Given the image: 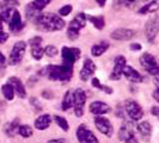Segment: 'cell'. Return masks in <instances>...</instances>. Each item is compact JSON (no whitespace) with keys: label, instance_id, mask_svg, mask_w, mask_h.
Instances as JSON below:
<instances>
[{"label":"cell","instance_id":"1","mask_svg":"<svg viewBox=\"0 0 159 143\" xmlns=\"http://www.w3.org/2000/svg\"><path fill=\"white\" fill-rule=\"evenodd\" d=\"M34 23L43 31H60L66 25L62 17L54 13H41Z\"/></svg>","mask_w":159,"mask_h":143},{"label":"cell","instance_id":"2","mask_svg":"<svg viewBox=\"0 0 159 143\" xmlns=\"http://www.w3.org/2000/svg\"><path fill=\"white\" fill-rule=\"evenodd\" d=\"M139 61H140V66L150 75L154 76L156 74L159 73V61L152 54H150V53H143V55L140 56Z\"/></svg>","mask_w":159,"mask_h":143},{"label":"cell","instance_id":"3","mask_svg":"<svg viewBox=\"0 0 159 143\" xmlns=\"http://www.w3.org/2000/svg\"><path fill=\"white\" fill-rule=\"evenodd\" d=\"M123 110L126 112V115H127L128 117L132 119L133 122H139V120H141L143 117V107L140 106V104L136 103L135 100H133V99H127V100L125 102Z\"/></svg>","mask_w":159,"mask_h":143},{"label":"cell","instance_id":"4","mask_svg":"<svg viewBox=\"0 0 159 143\" xmlns=\"http://www.w3.org/2000/svg\"><path fill=\"white\" fill-rule=\"evenodd\" d=\"M26 46L28 44L24 41H18L17 43H15V46L10 53V56H8V64L17 66L23 61L25 51H26Z\"/></svg>","mask_w":159,"mask_h":143},{"label":"cell","instance_id":"5","mask_svg":"<svg viewBox=\"0 0 159 143\" xmlns=\"http://www.w3.org/2000/svg\"><path fill=\"white\" fill-rule=\"evenodd\" d=\"M88 95L86 92L83 88H77L74 89V105H73V111L77 117H83L84 116V109L86 104Z\"/></svg>","mask_w":159,"mask_h":143},{"label":"cell","instance_id":"6","mask_svg":"<svg viewBox=\"0 0 159 143\" xmlns=\"http://www.w3.org/2000/svg\"><path fill=\"white\" fill-rule=\"evenodd\" d=\"M159 32V16H152L145 25V36L150 43H153Z\"/></svg>","mask_w":159,"mask_h":143},{"label":"cell","instance_id":"7","mask_svg":"<svg viewBox=\"0 0 159 143\" xmlns=\"http://www.w3.org/2000/svg\"><path fill=\"white\" fill-rule=\"evenodd\" d=\"M81 51L79 48L75 47H64L61 49V57H62V63L74 66V63L80 58Z\"/></svg>","mask_w":159,"mask_h":143},{"label":"cell","instance_id":"8","mask_svg":"<svg viewBox=\"0 0 159 143\" xmlns=\"http://www.w3.org/2000/svg\"><path fill=\"white\" fill-rule=\"evenodd\" d=\"M95 127L101 134H103L107 137H111L114 134V127L111 122L104 116H96Z\"/></svg>","mask_w":159,"mask_h":143},{"label":"cell","instance_id":"9","mask_svg":"<svg viewBox=\"0 0 159 143\" xmlns=\"http://www.w3.org/2000/svg\"><path fill=\"white\" fill-rule=\"evenodd\" d=\"M96 69H97V66H96L95 62L91 58H85L84 62H83V67L79 72L80 80L84 81V82L91 80V78H93Z\"/></svg>","mask_w":159,"mask_h":143},{"label":"cell","instance_id":"10","mask_svg":"<svg viewBox=\"0 0 159 143\" xmlns=\"http://www.w3.org/2000/svg\"><path fill=\"white\" fill-rule=\"evenodd\" d=\"M42 41H43L42 37L35 36V37L30 38L28 42V44L30 46V49H31V56L37 61H40L41 58L44 56V50L42 48Z\"/></svg>","mask_w":159,"mask_h":143},{"label":"cell","instance_id":"11","mask_svg":"<svg viewBox=\"0 0 159 143\" xmlns=\"http://www.w3.org/2000/svg\"><path fill=\"white\" fill-rule=\"evenodd\" d=\"M114 68H112L111 73H110V79L114 80V81H117L122 78V71H123V67L126 66V62H127V60H126V57L122 55H119L115 57V60H114Z\"/></svg>","mask_w":159,"mask_h":143},{"label":"cell","instance_id":"12","mask_svg":"<svg viewBox=\"0 0 159 143\" xmlns=\"http://www.w3.org/2000/svg\"><path fill=\"white\" fill-rule=\"evenodd\" d=\"M61 64L60 66H54V64H49L46 68H43L41 71V75H44L47 79H49L50 81H60L61 78Z\"/></svg>","mask_w":159,"mask_h":143},{"label":"cell","instance_id":"13","mask_svg":"<svg viewBox=\"0 0 159 143\" xmlns=\"http://www.w3.org/2000/svg\"><path fill=\"white\" fill-rule=\"evenodd\" d=\"M136 31L132 29H126V28H119L110 33V37L115 41H129L133 37H135Z\"/></svg>","mask_w":159,"mask_h":143},{"label":"cell","instance_id":"14","mask_svg":"<svg viewBox=\"0 0 159 143\" xmlns=\"http://www.w3.org/2000/svg\"><path fill=\"white\" fill-rule=\"evenodd\" d=\"M122 75L126 78V79L132 82V84H140L143 81V76L136 71L135 68L130 67V66H125L123 67V71H122Z\"/></svg>","mask_w":159,"mask_h":143},{"label":"cell","instance_id":"15","mask_svg":"<svg viewBox=\"0 0 159 143\" xmlns=\"http://www.w3.org/2000/svg\"><path fill=\"white\" fill-rule=\"evenodd\" d=\"M89 110L92 115L95 116H104L107 113L111 111V107L104 102H99V100H96V102H92L89 106Z\"/></svg>","mask_w":159,"mask_h":143},{"label":"cell","instance_id":"16","mask_svg":"<svg viewBox=\"0 0 159 143\" xmlns=\"http://www.w3.org/2000/svg\"><path fill=\"white\" fill-rule=\"evenodd\" d=\"M7 24H8V28H10V31L15 32V33L19 32L24 28L22 16H20V13H19L17 10L13 12V15H12V17H11V19L8 20Z\"/></svg>","mask_w":159,"mask_h":143},{"label":"cell","instance_id":"17","mask_svg":"<svg viewBox=\"0 0 159 143\" xmlns=\"http://www.w3.org/2000/svg\"><path fill=\"white\" fill-rule=\"evenodd\" d=\"M52 122H53V118H52L50 115H48V113H42V115H40L37 118L35 119L34 125H35V128H36L39 131H44V130H47L48 128L50 127Z\"/></svg>","mask_w":159,"mask_h":143},{"label":"cell","instance_id":"18","mask_svg":"<svg viewBox=\"0 0 159 143\" xmlns=\"http://www.w3.org/2000/svg\"><path fill=\"white\" fill-rule=\"evenodd\" d=\"M8 82L13 86V89H15V93H16L19 98H26V89H25V86H24L23 81L17 78V76H11L8 79Z\"/></svg>","mask_w":159,"mask_h":143},{"label":"cell","instance_id":"19","mask_svg":"<svg viewBox=\"0 0 159 143\" xmlns=\"http://www.w3.org/2000/svg\"><path fill=\"white\" fill-rule=\"evenodd\" d=\"M136 129H138V132L140 137L143 138V141H148L150 137L152 135V125L150 124V122L147 120H143L140 122L138 125H136Z\"/></svg>","mask_w":159,"mask_h":143},{"label":"cell","instance_id":"20","mask_svg":"<svg viewBox=\"0 0 159 143\" xmlns=\"http://www.w3.org/2000/svg\"><path fill=\"white\" fill-rule=\"evenodd\" d=\"M73 105H74V89H68L62 97L61 110L68 111V110L73 109Z\"/></svg>","mask_w":159,"mask_h":143},{"label":"cell","instance_id":"21","mask_svg":"<svg viewBox=\"0 0 159 143\" xmlns=\"http://www.w3.org/2000/svg\"><path fill=\"white\" fill-rule=\"evenodd\" d=\"M86 22H88V16L86 13H78L77 16L74 17L71 20V23L68 24L70 28H73V29H77V30H81L83 28H85L86 25Z\"/></svg>","mask_w":159,"mask_h":143},{"label":"cell","instance_id":"22","mask_svg":"<svg viewBox=\"0 0 159 143\" xmlns=\"http://www.w3.org/2000/svg\"><path fill=\"white\" fill-rule=\"evenodd\" d=\"M109 47H110V44L107 41H102L99 43H96L91 47V55L93 57H99L109 49Z\"/></svg>","mask_w":159,"mask_h":143},{"label":"cell","instance_id":"23","mask_svg":"<svg viewBox=\"0 0 159 143\" xmlns=\"http://www.w3.org/2000/svg\"><path fill=\"white\" fill-rule=\"evenodd\" d=\"M134 135V129L130 125V123H125L123 125H121L119 130V140L120 141H126L128 137Z\"/></svg>","mask_w":159,"mask_h":143},{"label":"cell","instance_id":"24","mask_svg":"<svg viewBox=\"0 0 159 143\" xmlns=\"http://www.w3.org/2000/svg\"><path fill=\"white\" fill-rule=\"evenodd\" d=\"M159 10V2L157 0H152L150 2L145 4L143 7L139 10L140 15H147V13H156Z\"/></svg>","mask_w":159,"mask_h":143},{"label":"cell","instance_id":"25","mask_svg":"<svg viewBox=\"0 0 159 143\" xmlns=\"http://www.w3.org/2000/svg\"><path fill=\"white\" fill-rule=\"evenodd\" d=\"M20 125V123H19V119L18 118H15L11 123H8L5 125V129H4V131H5V134L10 137H13V136L18 134V128Z\"/></svg>","mask_w":159,"mask_h":143},{"label":"cell","instance_id":"26","mask_svg":"<svg viewBox=\"0 0 159 143\" xmlns=\"http://www.w3.org/2000/svg\"><path fill=\"white\" fill-rule=\"evenodd\" d=\"M41 11H39L37 8L34 6V4L30 2V4H28V6L25 7V17L29 19V20H32V22H35V19L37 18V17L40 16Z\"/></svg>","mask_w":159,"mask_h":143},{"label":"cell","instance_id":"27","mask_svg":"<svg viewBox=\"0 0 159 143\" xmlns=\"http://www.w3.org/2000/svg\"><path fill=\"white\" fill-rule=\"evenodd\" d=\"M1 93L4 95V98L8 100V102H11V100H13V98H15V89H13V86L7 82V84H5V85H2L1 86Z\"/></svg>","mask_w":159,"mask_h":143},{"label":"cell","instance_id":"28","mask_svg":"<svg viewBox=\"0 0 159 143\" xmlns=\"http://www.w3.org/2000/svg\"><path fill=\"white\" fill-rule=\"evenodd\" d=\"M91 86L93 88H97V89H101L102 92L107 93V94H112L114 93V89L109 86H107V85H102L98 78H91Z\"/></svg>","mask_w":159,"mask_h":143},{"label":"cell","instance_id":"29","mask_svg":"<svg viewBox=\"0 0 159 143\" xmlns=\"http://www.w3.org/2000/svg\"><path fill=\"white\" fill-rule=\"evenodd\" d=\"M89 130L88 127L85 125V124H80L78 129H77V131H75V136H77V140H78V142L79 143H85L86 141V137H88V134H89Z\"/></svg>","mask_w":159,"mask_h":143},{"label":"cell","instance_id":"30","mask_svg":"<svg viewBox=\"0 0 159 143\" xmlns=\"http://www.w3.org/2000/svg\"><path fill=\"white\" fill-rule=\"evenodd\" d=\"M88 20L93 24L97 30H103L105 26V19L103 16H88Z\"/></svg>","mask_w":159,"mask_h":143},{"label":"cell","instance_id":"31","mask_svg":"<svg viewBox=\"0 0 159 143\" xmlns=\"http://www.w3.org/2000/svg\"><path fill=\"white\" fill-rule=\"evenodd\" d=\"M53 119L55 120V123L57 124V127L60 128L62 131L67 132V131L70 130V123L67 122V119H65V117L59 116V115H55V116L53 117Z\"/></svg>","mask_w":159,"mask_h":143},{"label":"cell","instance_id":"32","mask_svg":"<svg viewBox=\"0 0 159 143\" xmlns=\"http://www.w3.org/2000/svg\"><path fill=\"white\" fill-rule=\"evenodd\" d=\"M32 134H34V129L28 124L19 125V128H18V135H20L23 138H30Z\"/></svg>","mask_w":159,"mask_h":143},{"label":"cell","instance_id":"33","mask_svg":"<svg viewBox=\"0 0 159 143\" xmlns=\"http://www.w3.org/2000/svg\"><path fill=\"white\" fill-rule=\"evenodd\" d=\"M43 50H44V55L48 56V57H55L57 55V48L55 46H52V44H49L47 46L46 48H43Z\"/></svg>","mask_w":159,"mask_h":143},{"label":"cell","instance_id":"34","mask_svg":"<svg viewBox=\"0 0 159 143\" xmlns=\"http://www.w3.org/2000/svg\"><path fill=\"white\" fill-rule=\"evenodd\" d=\"M52 1H53V0H34V1H32V4H34V6L37 8L39 11L42 12V10H43V8H46V6L49 5Z\"/></svg>","mask_w":159,"mask_h":143},{"label":"cell","instance_id":"35","mask_svg":"<svg viewBox=\"0 0 159 143\" xmlns=\"http://www.w3.org/2000/svg\"><path fill=\"white\" fill-rule=\"evenodd\" d=\"M79 30H77V29H73V28H67V37L70 38L71 41H75L78 40V37H79Z\"/></svg>","mask_w":159,"mask_h":143},{"label":"cell","instance_id":"36","mask_svg":"<svg viewBox=\"0 0 159 143\" xmlns=\"http://www.w3.org/2000/svg\"><path fill=\"white\" fill-rule=\"evenodd\" d=\"M72 10H73V7H72L71 5H65V6H62V7L59 10L57 15L60 17H67L68 15H71Z\"/></svg>","mask_w":159,"mask_h":143},{"label":"cell","instance_id":"37","mask_svg":"<svg viewBox=\"0 0 159 143\" xmlns=\"http://www.w3.org/2000/svg\"><path fill=\"white\" fill-rule=\"evenodd\" d=\"M85 143H101L99 141H98V138H97V136L90 130L88 134V137H86V141H85Z\"/></svg>","mask_w":159,"mask_h":143},{"label":"cell","instance_id":"38","mask_svg":"<svg viewBox=\"0 0 159 143\" xmlns=\"http://www.w3.org/2000/svg\"><path fill=\"white\" fill-rule=\"evenodd\" d=\"M136 0H115V4L120 6H129L132 4H134Z\"/></svg>","mask_w":159,"mask_h":143},{"label":"cell","instance_id":"39","mask_svg":"<svg viewBox=\"0 0 159 143\" xmlns=\"http://www.w3.org/2000/svg\"><path fill=\"white\" fill-rule=\"evenodd\" d=\"M42 97L46 98V100H50V99H53L54 94H53V92H52L50 89H44V91L42 92Z\"/></svg>","mask_w":159,"mask_h":143},{"label":"cell","instance_id":"40","mask_svg":"<svg viewBox=\"0 0 159 143\" xmlns=\"http://www.w3.org/2000/svg\"><path fill=\"white\" fill-rule=\"evenodd\" d=\"M7 40H8V33L1 30L0 31V44H4Z\"/></svg>","mask_w":159,"mask_h":143},{"label":"cell","instance_id":"41","mask_svg":"<svg viewBox=\"0 0 159 143\" xmlns=\"http://www.w3.org/2000/svg\"><path fill=\"white\" fill-rule=\"evenodd\" d=\"M151 115L159 120V106H152L151 107Z\"/></svg>","mask_w":159,"mask_h":143},{"label":"cell","instance_id":"42","mask_svg":"<svg viewBox=\"0 0 159 143\" xmlns=\"http://www.w3.org/2000/svg\"><path fill=\"white\" fill-rule=\"evenodd\" d=\"M129 48H130V50H133V51H139V50L143 49L141 44H139V43H132V44L129 46Z\"/></svg>","mask_w":159,"mask_h":143},{"label":"cell","instance_id":"43","mask_svg":"<svg viewBox=\"0 0 159 143\" xmlns=\"http://www.w3.org/2000/svg\"><path fill=\"white\" fill-rule=\"evenodd\" d=\"M6 66V57L4 56V54L0 51V68L5 67Z\"/></svg>","mask_w":159,"mask_h":143},{"label":"cell","instance_id":"44","mask_svg":"<svg viewBox=\"0 0 159 143\" xmlns=\"http://www.w3.org/2000/svg\"><path fill=\"white\" fill-rule=\"evenodd\" d=\"M47 143H67V141L65 138H53V140H49Z\"/></svg>","mask_w":159,"mask_h":143},{"label":"cell","instance_id":"45","mask_svg":"<svg viewBox=\"0 0 159 143\" xmlns=\"http://www.w3.org/2000/svg\"><path fill=\"white\" fill-rule=\"evenodd\" d=\"M125 143H139V141H138V138L135 137V135L130 136V137H128L127 140L125 141Z\"/></svg>","mask_w":159,"mask_h":143},{"label":"cell","instance_id":"46","mask_svg":"<svg viewBox=\"0 0 159 143\" xmlns=\"http://www.w3.org/2000/svg\"><path fill=\"white\" fill-rule=\"evenodd\" d=\"M30 103L32 104V105H35V107L37 106V111H41V105L39 104V102H37V99H35V98H31V100H30Z\"/></svg>","mask_w":159,"mask_h":143},{"label":"cell","instance_id":"47","mask_svg":"<svg viewBox=\"0 0 159 143\" xmlns=\"http://www.w3.org/2000/svg\"><path fill=\"white\" fill-rule=\"evenodd\" d=\"M153 78H154L153 81H154V85H156V89H158L159 91V73L158 74H156Z\"/></svg>","mask_w":159,"mask_h":143},{"label":"cell","instance_id":"48","mask_svg":"<svg viewBox=\"0 0 159 143\" xmlns=\"http://www.w3.org/2000/svg\"><path fill=\"white\" fill-rule=\"evenodd\" d=\"M152 97H153V99L159 104V91L158 89H156V91H153V93H152Z\"/></svg>","mask_w":159,"mask_h":143},{"label":"cell","instance_id":"49","mask_svg":"<svg viewBox=\"0 0 159 143\" xmlns=\"http://www.w3.org/2000/svg\"><path fill=\"white\" fill-rule=\"evenodd\" d=\"M96 1H97V4H98L101 7L105 6V4H107V0H96Z\"/></svg>","mask_w":159,"mask_h":143},{"label":"cell","instance_id":"50","mask_svg":"<svg viewBox=\"0 0 159 143\" xmlns=\"http://www.w3.org/2000/svg\"><path fill=\"white\" fill-rule=\"evenodd\" d=\"M2 23H4V22H2V19H1V17H0V31L2 30Z\"/></svg>","mask_w":159,"mask_h":143}]
</instances>
